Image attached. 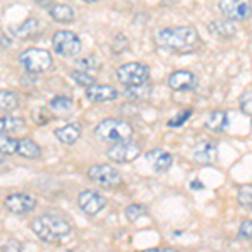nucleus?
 Returning a JSON list of instances; mask_svg holds the SVG:
<instances>
[{
    "label": "nucleus",
    "instance_id": "nucleus-1",
    "mask_svg": "<svg viewBox=\"0 0 252 252\" xmlns=\"http://www.w3.org/2000/svg\"><path fill=\"white\" fill-rule=\"evenodd\" d=\"M157 42L160 47L173 52H190L200 44L198 31L193 26H180V27H165L158 31Z\"/></svg>",
    "mask_w": 252,
    "mask_h": 252
},
{
    "label": "nucleus",
    "instance_id": "nucleus-2",
    "mask_svg": "<svg viewBox=\"0 0 252 252\" xmlns=\"http://www.w3.org/2000/svg\"><path fill=\"white\" fill-rule=\"evenodd\" d=\"M31 229L44 242H61L64 237L71 234L69 222L54 214H47L34 219L31 223Z\"/></svg>",
    "mask_w": 252,
    "mask_h": 252
},
{
    "label": "nucleus",
    "instance_id": "nucleus-3",
    "mask_svg": "<svg viewBox=\"0 0 252 252\" xmlns=\"http://www.w3.org/2000/svg\"><path fill=\"white\" fill-rule=\"evenodd\" d=\"M135 129L133 126L125 120H116V118H106V120L99 121L94 128V135L103 143L115 145L120 141L129 140L133 136Z\"/></svg>",
    "mask_w": 252,
    "mask_h": 252
},
{
    "label": "nucleus",
    "instance_id": "nucleus-4",
    "mask_svg": "<svg viewBox=\"0 0 252 252\" xmlns=\"http://www.w3.org/2000/svg\"><path fill=\"white\" fill-rule=\"evenodd\" d=\"M19 63L26 71L37 74V72H44V71H47V69H51L54 61H52L51 52L46 51V49L32 47V49L24 51L22 54L19 56Z\"/></svg>",
    "mask_w": 252,
    "mask_h": 252
},
{
    "label": "nucleus",
    "instance_id": "nucleus-5",
    "mask_svg": "<svg viewBox=\"0 0 252 252\" xmlns=\"http://www.w3.org/2000/svg\"><path fill=\"white\" fill-rule=\"evenodd\" d=\"M52 49L63 58H74L81 52V40L72 31H58L52 35Z\"/></svg>",
    "mask_w": 252,
    "mask_h": 252
},
{
    "label": "nucleus",
    "instance_id": "nucleus-6",
    "mask_svg": "<svg viewBox=\"0 0 252 252\" xmlns=\"http://www.w3.org/2000/svg\"><path fill=\"white\" fill-rule=\"evenodd\" d=\"M116 78L125 86H133V84L146 83L150 78V67L143 63H128L118 67Z\"/></svg>",
    "mask_w": 252,
    "mask_h": 252
},
{
    "label": "nucleus",
    "instance_id": "nucleus-7",
    "mask_svg": "<svg viewBox=\"0 0 252 252\" xmlns=\"http://www.w3.org/2000/svg\"><path fill=\"white\" fill-rule=\"evenodd\" d=\"M88 177L89 180H93L94 184L104 187V189H118L123 184V178L118 170L113 168L111 165H93L88 170Z\"/></svg>",
    "mask_w": 252,
    "mask_h": 252
},
{
    "label": "nucleus",
    "instance_id": "nucleus-8",
    "mask_svg": "<svg viewBox=\"0 0 252 252\" xmlns=\"http://www.w3.org/2000/svg\"><path fill=\"white\" fill-rule=\"evenodd\" d=\"M141 155V146L133 141L131 138L120 143H115L108 148L106 157L115 163H129V161L136 160Z\"/></svg>",
    "mask_w": 252,
    "mask_h": 252
},
{
    "label": "nucleus",
    "instance_id": "nucleus-9",
    "mask_svg": "<svg viewBox=\"0 0 252 252\" xmlns=\"http://www.w3.org/2000/svg\"><path fill=\"white\" fill-rule=\"evenodd\" d=\"M219 9L227 20L241 22L252 14V0H220Z\"/></svg>",
    "mask_w": 252,
    "mask_h": 252
},
{
    "label": "nucleus",
    "instance_id": "nucleus-10",
    "mask_svg": "<svg viewBox=\"0 0 252 252\" xmlns=\"http://www.w3.org/2000/svg\"><path fill=\"white\" fill-rule=\"evenodd\" d=\"M78 205L84 214L96 215L106 207V198L94 190H84L78 195Z\"/></svg>",
    "mask_w": 252,
    "mask_h": 252
},
{
    "label": "nucleus",
    "instance_id": "nucleus-11",
    "mask_svg": "<svg viewBox=\"0 0 252 252\" xmlns=\"http://www.w3.org/2000/svg\"><path fill=\"white\" fill-rule=\"evenodd\" d=\"M193 160L200 165H212L219 160V146L215 141H200L192 150Z\"/></svg>",
    "mask_w": 252,
    "mask_h": 252
},
{
    "label": "nucleus",
    "instance_id": "nucleus-12",
    "mask_svg": "<svg viewBox=\"0 0 252 252\" xmlns=\"http://www.w3.org/2000/svg\"><path fill=\"white\" fill-rule=\"evenodd\" d=\"M37 200L27 193H10L5 197V207L12 214H27L35 209Z\"/></svg>",
    "mask_w": 252,
    "mask_h": 252
},
{
    "label": "nucleus",
    "instance_id": "nucleus-13",
    "mask_svg": "<svg viewBox=\"0 0 252 252\" xmlns=\"http://www.w3.org/2000/svg\"><path fill=\"white\" fill-rule=\"evenodd\" d=\"M197 84H198L197 76L190 71H185V69H182V71H175L168 76L170 89L178 91V93L180 91H192L193 88H197Z\"/></svg>",
    "mask_w": 252,
    "mask_h": 252
},
{
    "label": "nucleus",
    "instance_id": "nucleus-14",
    "mask_svg": "<svg viewBox=\"0 0 252 252\" xmlns=\"http://www.w3.org/2000/svg\"><path fill=\"white\" fill-rule=\"evenodd\" d=\"M86 96L94 103H106L118 97V91L109 84H93L86 88Z\"/></svg>",
    "mask_w": 252,
    "mask_h": 252
},
{
    "label": "nucleus",
    "instance_id": "nucleus-15",
    "mask_svg": "<svg viewBox=\"0 0 252 252\" xmlns=\"http://www.w3.org/2000/svg\"><path fill=\"white\" fill-rule=\"evenodd\" d=\"M145 158L152 163L153 172H157V173H165L166 170H170V166L173 165V157L170 155L168 152H163V150L148 152L145 155Z\"/></svg>",
    "mask_w": 252,
    "mask_h": 252
},
{
    "label": "nucleus",
    "instance_id": "nucleus-16",
    "mask_svg": "<svg viewBox=\"0 0 252 252\" xmlns=\"http://www.w3.org/2000/svg\"><path fill=\"white\" fill-rule=\"evenodd\" d=\"M81 133H83V128H81L79 123H69V125H64V126H61V128L56 129L54 135L61 143L74 145L76 141L79 140Z\"/></svg>",
    "mask_w": 252,
    "mask_h": 252
},
{
    "label": "nucleus",
    "instance_id": "nucleus-17",
    "mask_svg": "<svg viewBox=\"0 0 252 252\" xmlns=\"http://www.w3.org/2000/svg\"><path fill=\"white\" fill-rule=\"evenodd\" d=\"M227 123H229V115H227V111L217 109V111H212L207 116L204 126H205V129H209V131H212V133H222L223 129H225Z\"/></svg>",
    "mask_w": 252,
    "mask_h": 252
},
{
    "label": "nucleus",
    "instance_id": "nucleus-18",
    "mask_svg": "<svg viewBox=\"0 0 252 252\" xmlns=\"http://www.w3.org/2000/svg\"><path fill=\"white\" fill-rule=\"evenodd\" d=\"M125 96L128 97L129 101H133V103H145V101H148L150 96H152V86H150L148 83L126 86Z\"/></svg>",
    "mask_w": 252,
    "mask_h": 252
},
{
    "label": "nucleus",
    "instance_id": "nucleus-19",
    "mask_svg": "<svg viewBox=\"0 0 252 252\" xmlns=\"http://www.w3.org/2000/svg\"><path fill=\"white\" fill-rule=\"evenodd\" d=\"M17 153L24 158L34 160V158L40 157V146L32 138H20L17 143Z\"/></svg>",
    "mask_w": 252,
    "mask_h": 252
},
{
    "label": "nucleus",
    "instance_id": "nucleus-20",
    "mask_svg": "<svg viewBox=\"0 0 252 252\" xmlns=\"http://www.w3.org/2000/svg\"><path fill=\"white\" fill-rule=\"evenodd\" d=\"M207 29L217 37H232L235 34V26L232 22H225V20H212L207 26Z\"/></svg>",
    "mask_w": 252,
    "mask_h": 252
},
{
    "label": "nucleus",
    "instance_id": "nucleus-21",
    "mask_svg": "<svg viewBox=\"0 0 252 252\" xmlns=\"http://www.w3.org/2000/svg\"><path fill=\"white\" fill-rule=\"evenodd\" d=\"M26 126V121L24 118H17V116H3L0 118V133H17L20 129H24Z\"/></svg>",
    "mask_w": 252,
    "mask_h": 252
},
{
    "label": "nucleus",
    "instance_id": "nucleus-22",
    "mask_svg": "<svg viewBox=\"0 0 252 252\" xmlns=\"http://www.w3.org/2000/svg\"><path fill=\"white\" fill-rule=\"evenodd\" d=\"M49 14H51V17L54 20L63 22V24L71 22V20L74 19V10L69 5H66V3H56V5H52L51 9H49Z\"/></svg>",
    "mask_w": 252,
    "mask_h": 252
},
{
    "label": "nucleus",
    "instance_id": "nucleus-23",
    "mask_svg": "<svg viewBox=\"0 0 252 252\" xmlns=\"http://www.w3.org/2000/svg\"><path fill=\"white\" fill-rule=\"evenodd\" d=\"M40 29V20L39 19H27L26 22H22L19 27H14L12 32H14L17 37H31L35 32H39Z\"/></svg>",
    "mask_w": 252,
    "mask_h": 252
},
{
    "label": "nucleus",
    "instance_id": "nucleus-24",
    "mask_svg": "<svg viewBox=\"0 0 252 252\" xmlns=\"http://www.w3.org/2000/svg\"><path fill=\"white\" fill-rule=\"evenodd\" d=\"M19 106V96L14 91H0V111H14Z\"/></svg>",
    "mask_w": 252,
    "mask_h": 252
},
{
    "label": "nucleus",
    "instance_id": "nucleus-25",
    "mask_svg": "<svg viewBox=\"0 0 252 252\" xmlns=\"http://www.w3.org/2000/svg\"><path fill=\"white\" fill-rule=\"evenodd\" d=\"M17 143L19 140L12 138L7 133H0V152L3 155H14V153H17Z\"/></svg>",
    "mask_w": 252,
    "mask_h": 252
},
{
    "label": "nucleus",
    "instance_id": "nucleus-26",
    "mask_svg": "<svg viewBox=\"0 0 252 252\" xmlns=\"http://www.w3.org/2000/svg\"><path fill=\"white\" fill-rule=\"evenodd\" d=\"M71 78L74 79L76 83L79 84V86H83V88H89V86H93V84H96L94 76H93L91 72L81 71V69H78V71H72L71 72Z\"/></svg>",
    "mask_w": 252,
    "mask_h": 252
},
{
    "label": "nucleus",
    "instance_id": "nucleus-27",
    "mask_svg": "<svg viewBox=\"0 0 252 252\" xmlns=\"http://www.w3.org/2000/svg\"><path fill=\"white\" fill-rule=\"evenodd\" d=\"M237 202L242 207H252V184H246V185L239 187Z\"/></svg>",
    "mask_w": 252,
    "mask_h": 252
},
{
    "label": "nucleus",
    "instance_id": "nucleus-28",
    "mask_svg": "<svg viewBox=\"0 0 252 252\" xmlns=\"http://www.w3.org/2000/svg\"><path fill=\"white\" fill-rule=\"evenodd\" d=\"M49 106L54 109V111H69V109L72 108V101L69 99V97H64V96H56L51 99Z\"/></svg>",
    "mask_w": 252,
    "mask_h": 252
},
{
    "label": "nucleus",
    "instance_id": "nucleus-29",
    "mask_svg": "<svg viewBox=\"0 0 252 252\" xmlns=\"http://www.w3.org/2000/svg\"><path fill=\"white\" fill-rule=\"evenodd\" d=\"M76 63H78V69L91 72V74L99 69V63H97L96 58H83V59H78Z\"/></svg>",
    "mask_w": 252,
    "mask_h": 252
},
{
    "label": "nucleus",
    "instance_id": "nucleus-30",
    "mask_svg": "<svg viewBox=\"0 0 252 252\" xmlns=\"http://www.w3.org/2000/svg\"><path fill=\"white\" fill-rule=\"evenodd\" d=\"M125 214H126V219H128L129 222H135L145 214V207L140 205V204H131V205L126 207Z\"/></svg>",
    "mask_w": 252,
    "mask_h": 252
},
{
    "label": "nucleus",
    "instance_id": "nucleus-31",
    "mask_svg": "<svg viewBox=\"0 0 252 252\" xmlns=\"http://www.w3.org/2000/svg\"><path fill=\"white\" fill-rule=\"evenodd\" d=\"M239 237L252 241V220H244L239 227Z\"/></svg>",
    "mask_w": 252,
    "mask_h": 252
},
{
    "label": "nucleus",
    "instance_id": "nucleus-32",
    "mask_svg": "<svg viewBox=\"0 0 252 252\" xmlns=\"http://www.w3.org/2000/svg\"><path fill=\"white\" fill-rule=\"evenodd\" d=\"M241 109H242V113H246V115L252 116V93H246V94L242 96Z\"/></svg>",
    "mask_w": 252,
    "mask_h": 252
},
{
    "label": "nucleus",
    "instance_id": "nucleus-33",
    "mask_svg": "<svg viewBox=\"0 0 252 252\" xmlns=\"http://www.w3.org/2000/svg\"><path fill=\"white\" fill-rule=\"evenodd\" d=\"M190 115H192V109H187V111H182L180 115H178V118H173V120L168 121V126H182L185 123L187 120L190 118Z\"/></svg>",
    "mask_w": 252,
    "mask_h": 252
},
{
    "label": "nucleus",
    "instance_id": "nucleus-34",
    "mask_svg": "<svg viewBox=\"0 0 252 252\" xmlns=\"http://www.w3.org/2000/svg\"><path fill=\"white\" fill-rule=\"evenodd\" d=\"M7 249H14V251H20V249H22V246H20V244L19 242H14V241H12V242H9V244H5V246H3V251H7Z\"/></svg>",
    "mask_w": 252,
    "mask_h": 252
},
{
    "label": "nucleus",
    "instance_id": "nucleus-35",
    "mask_svg": "<svg viewBox=\"0 0 252 252\" xmlns=\"http://www.w3.org/2000/svg\"><path fill=\"white\" fill-rule=\"evenodd\" d=\"M197 187H198V189H202V187H204V185H202V184H200V182H193L192 189H197Z\"/></svg>",
    "mask_w": 252,
    "mask_h": 252
},
{
    "label": "nucleus",
    "instance_id": "nucleus-36",
    "mask_svg": "<svg viewBox=\"0 0 252 252\" xmlns=\"http://www.w3.org/2000/svg\"><path fill=\"white\" fill-rule=\"evenodd\" d=\"M2 161H3V153L0 152V163H2Z\"/></svg>",
    "mask_w": 252,
    "mask_h": 252
},
{
    "label": "nucleus",
    "instance_id": "nucleus-37",
    "mask_svg": "<svg viewBox=\"0 0 252 252\" xmlns=\"http://www.w3.org/2000/svg\"><path fill=\"white\" fill-rule=\"evenodd\" d=\"M84 2H88V3H93V2H97V0H84Z\"/></svg>",
    "mask_w": 252,
    "mask_h": 252
}]
</instances>
